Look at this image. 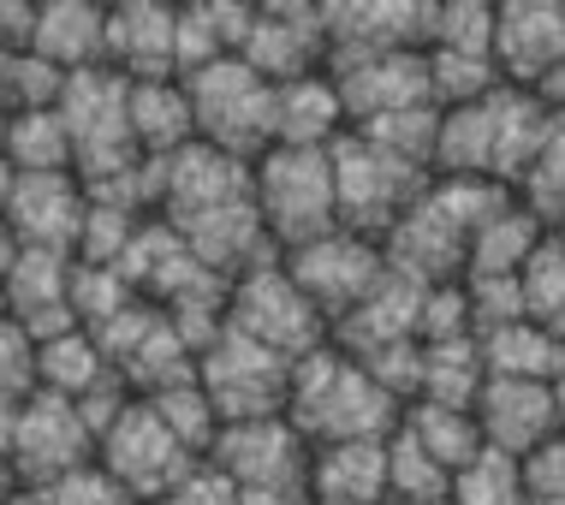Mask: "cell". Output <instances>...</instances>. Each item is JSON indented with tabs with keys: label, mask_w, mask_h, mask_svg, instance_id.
<instances>
[{
	"label": "cell",
	"mask_w": 565,
	"mask_h": 505,
	"mask_svg": "<svg viewBox=\"0 0 565 505\" xmlns=\"http://www.w3.org/2000/svg\"><path fill=\"white\" fill-rule=\"evenodd\" d=\"M286 417L303 428L310 447H340V440H387L405 422V405L345 345H322L292 369Z\"/></svg>",
	"instance_id": "cell-1"
},
{
	"label": "cell",
	"mask_w": 565,
	"mask_h": 505,
	"mask_svg": "<svg viewBox=\"0 0 565 505\" xmlns=\"http://www.w3.org/2000/svg\"><path fill=\"white\" fill-rule=\"evenodd\" d=\"M185 89H191L203 143H215L250 166L268 149H280V84H268L250 60L226 54L215 66H203L196 78H185Z\"/></svg>",
	"instance_id": "cell-2"
},
{
	"label": "cell",
	"mask_w": 565,
	"mask_h": 505,
	"mask_svg": "<svg viewBox=\"0 0 565 505\" xmlns=\"http://www.w3.org/2000/svg\"><path fill=\"white\" fill-rule=\"evenodd\" d=\"M256 208L280 256L340 233V179L333 149H268L256 161Z\"/></svg>",
	"instance_id": "cell-3"
},
{
	"label": "cell",
	"mask_w": 565,
	"mask_h": 505,
	"mask_svg": "<svg viewBox=\"0 0 565 505\" xmlns=\"http://www.w3.org/2000/svg\"><path fill=\"white\" fill-rule=\"evenodd\" d=\"M333 179H340V226L363 238H387L393 226L417 208V196L429 191L435 173L399 161L393 149H381L375 137L345 131L333 143Z\"/></svg>",
	"instance_id": "cell-4"
},
{
	"label": "cell",
	"mask_w": 565,
	"mask_h": 505,
	"mask_svg": "<svg viewBox=\"0 0 565 505\" xmlns=\"http://www.w3.org/2000/svg\"><path fill=\"white\" fill-rule=\"evenodd\" d=\"M7 464L12 487H54L60 476L96 464V428L78 399L42 387L36 399L7 405Z\"/></svg>",
	"instance_id": "cell-5"
},
{
	"label": "cell",
	"mask_w": 565,
	"mask_h": 505,
	"mask_svg": "<svg viewBox=\"0 0 565 505\" xmlns=\"http://www.w3.org/2000/svg\"><path fill=\"white\" fill-rule=\"evenodd\" d=\"M226 321H233L238 333H250L256 345L292 357V363L333 345V321L310 303V292L292 280V268H286L280 256L263 268H250L244 280H233V310H226Z\"/></svg>",
	"instance_id": "cell-6"
},
{
	"label": "cell",
	"mask_w": 565,
	"mask_h": 505,
	"mask_svg": "<svg viewBox=\"0 0 565 505\" xmlns=\"http://www.w3.org/2000/svg\"><path fill=\"white\" fill-rule=\"evenodd\" d=\"M96 464L108 470V476L126 487L137 505H156V499L173 494V487L185 482L191 470L203 464V458H196L185 440H179L173 428L161 422V410L149 405V399H131V405L108 422V434H102Z\"/></svg>",
	"instance_id": "cell-7"
},
{
	"label": "cell",
	"mask_w": 565,
	"mask_h": 505,
	"mask_svg": "<svg viewBox=\"0 0 565 505\" xmlns=\"http://www.w3.org/2000/svg\"><path fill=\"white\" fill-rule=\"evenodd\" d=\"M292 357L256 345L250 333H238L226 321V333L196 357V375H203L209 399L226 422H256V417H286L292 405Z\"/></svg>",
	"instance_id": "cell-8"
},
{
	"label": "cell",
	"mask_w": 565,
	"mask_h": 505,
	"mask_svg": "<svg viewBox=\"0 0 565 505\" xmlns=\"http://www.w3.org/2000/svg\"><path fill=\"white\" fill-rule=\"evenodd\" d=\"M286 268H292V280L310 292V303L322 310L333 327L370 303V292L381 280H387V250H381V238H363V233H328L316 244H303V250L280 256Z\"/></svg>",
	"instance_id": "cell-9"
},
{
	"label": "cell",
	"mask_w": 565,
	"mask_h": 505,
	"mask_svg": "<svg viewBox=\"0 0 565 505\" xmlns=\"http://www.w3.org/2000/svg\"><path fill=\"white\" fill-rule=\"evenodd\" d=\"M328 12V66H351L370 54H429L440 7L411 0H340Z\"/></svg>",
	"instance_id": "cell-10"
},
{
	"label": "cell",
	"mask_w": 565,
	"mask_h": 505,
	"mask_svg": "<svg viewBox=\"0 0 565 505\" xmlns=\"http://www.w3.org/2000/svg\"><path fill=\"white\" fill-rule=\"evenodd\" d=\"M89 226V191L78 173H7V244L78 256Z\"/></svg>",
	"instance_id": "cell-11"
},
{
	"label": "cell",
	"mask_w": 565,
	"mask_h": 505,
	"mask_svg": "<svg viewBox=\"0 0 565 505\" xmlns=\"http://www.w3.org/2000/svg\"><path fill=\"white\" fill-rule=\"evenodd\" d=\"M209 458L238 487H298L310 482L316 447L303 440L292 417H256V422H226Z\"/></svg>",
	"instance_id": "cell-12"
},
{
	"label": "cell",
	"mask_w": 565,
	"mask_h": 505,
	"mask_svg": "<svg viewBox=\"0 0 565 505\" xmlns=\"http://www.w3.org/2000/svg\"><path fill=\"white\" fill-rule=\"evenodd\" d=\"M72 280H78V256L36 250V244H7V303H12L7 321H19L42 345L84 327L78 310H72Z\"/></svg>",
	"instance_id": "cell-13"
},
{
	"label": "cell",
	"mask_w": 565,
	"mask_h": 505,
	"mask_svg": "<svg viewBox=\"0 0 565 505\" xmlns=\"http://www.w3.org/2000/svg\"><path fill=\"white\" fill-rule=\"evenodd\" d=\"M268 84H292L310 72H328V12L303 7V0H280V7H256L250 42L244 54Z\"/></svg>",
	"instance_id": "cell-14"
},
{
	"label": "cell",
	"mask_w": 565,
	"mask_h": 505,
	"mask_svg": "<svg viewBox=\"0 0 565 505\" xmlns=\"http://www.w3.org/2000/svg\"><path fill=\"white\" fill-rule=\"evenodd\" d=\"M333 84L345 96L351 131L375 126V119L411 114V107H435L429 89V54H370V60H351V66H328Z\"/></svg>",
	"instance_id": "cell-15"
},
{
	"label": "cell",
	"mask_w": 565,
	"mask_h": 505,
	"mask_svg": "<svg viewBox=\"0 0 565 505\" xmlns=\"http://www.w3.org/2000/svg\"><path fill=\"white\" fill-rule=\"evenodd\" d=\"M477 422L482 440L494 452H507L524 464L536 447L559 434V405L547 380H507V375H488V387L477 393Z\"/></svg>",
	"instance_id": "cell-16"
},
{
	"label": "cell",
	"mask_w": 565,
	"mask_h": 505,
	"mask_svg": "<svg viewBox=\"0 0 565 505\" xmlns=\"http://www.w3.org/2000/svg\"><path fill=\"white\" fill-rule=\"evenodd\" d=\"M494 66L518 89H536L554 66H565V7L559 0H507L500 7Z\"/></svg>",
	"instance_id": "cell-17"
},
{
	"label": "cell",
	"mask_w": 565,
	"mask_h": 505,
	"mask_svg": "<svg viewBox=\"0 0 565 505\" xmlns=\"http://www.w3.org/2000/svg\"><path fill=\"white\" fill-rule=\"evenodd\" d=\"M108 66L126 72L131 84L179 78V7L131 0L108 12Z\"/></svg>",
	"instance_id": "cell-18"
},
{
	"label": "cell",
	"mask_w": 565,
	"mask_h": 505,
	"mask_svg": "<svg viewBox=\"0 0 565 505\" xmlns=\"http://www.w3.org/2000/svg\"><path fill=\"white\" fill-rule=\"evenodd\" d=\"M387 440L316 447V464H310L316 499L322 505H393V494H387Z\"/></svg>",
	"instance_id": "cell-19"
},
{
	"label": "cell",
	"mask_w": 565,
	"mask_h": 505,
	"mask_svg": "<svg viewBox=\"0 0 565 505\" xmlns=\"http://www.w3.org/2000/svg\"><path fill=\"white\" fill-rule=\"evenodd\" d=\"M547 238H554L547 221L518 196V203H507L477 238H470V273L465 280H518V273L536 262V250Z\"/></svg>",
	"instance_id": "cell-20"
},
{
	"label": "cell",
	"mask_w": 565,
	"mask_h": 505,
	"mask_svg": "<svg viewBox=\"0 0 565 505\" xmlns=\"http://www.w3.org/2000/svg\"><path fill=\"white\" fill-rule=\"evenodd\" d=\"M345 131H351V114L333 72L280 84V149H333Z\"/></svg>",
	"instance_id": "cell-21"
},
{
	"label": "cell",
	"mask_w": 565,
	"mask_h": 505,
	"mask_svg": "<svg viewBox=\"0 0 565 505\" xmlns=\"http://www.w3.org/2000/svg\"><path fill=\"white\" fill-rule=\"evenodd\" d=\"M108 12L114 7H89V0H49L36 24V49L42 60H54L60 72H89L108 66Z\"/></svg>",
	"instance_id": "cell-22"
},
{
	"label": "cell",
	"mask_w": 565,
	"mask_h": 505,
	"mask_svg": "<svg viewBox=\"0 0 565 505\" xmlns=\"http://www.w3.org/2000/svg\"><path fill=\"white\" fill-rule=\"evenodd\" d=\"M131 137L149 161H167L185 143H196V107H191L185 78L131 84Z\"/></svg>",
	"instance_id": "cell-23"
},
{
	"label": "cell",
	"mask_w": 565,
	"mask_h": 505,
	"mask_svg": "<svg viewBox=\"0 0 565 505\" xmlns=\"http://www.w3.org/2000/svg\"><path fill=\"white\" fill-rule=\"evenodd\" d=\"M477 340H482L488 375L547 380V387H554L559 369H565V345L547 327H536V321H507V327H488V333H477Z\"/></svg>",
	"instance_id": "cell-24"
},
{
	"label": "cell",
	"mask_w": 565,
	"mask_h": 505,
	"mask_svg": "<svg viewBox=\"0 0 565 505\" xmlns=\"http://www.w3.org/2000/svg\"><path fill=\"white\" fill-rule=\"evenodd\" d=\"M119 369H114V357L102 351V340L89 327H72V333H60V340L42 345V387L60 393V399H96L102 387H114Z\"/></svg>",
	"instance_id": "cell-25"
},
{
	"label": "cell",
	"mask_w": 565,
	"mask_h": 505,
	"mask_svg": "<svg viewBox=\"0 0 565 505\" xmlns=\"http://www.w3.org/2000/svg\"><path fill=\"white\" fill-rule=\"evenodd\" d=\"M7 173H78V143L60 107L7 114Z\"/></svg>",
	"instance_id": "cell-26"
},
{
	"label": "cell",
	"mask_w": 565,
	"mask_h": 505,
	"mask_svg": "<svg viewBox=\"0 0 565 505\" xmlns=\"http://www.w3.org/2000/svg\"><path fill=\"white\" fill-rule=\"evenodd\" d=\"M387 494L393 505H435V499H452V470L423 447L417 434L399 422L387 440Z\"/></svg>",
	"instance_id": "cell-27"
},
{
	"label": "cell",
	"mask_w": 565,
	"mask_h": 505,
	"mask_svg": "<svg viewBox=\"0 0 565 505\" xmlns=\"http://www.w3.org/2000/svg\"><path fill=\"white\" fill-rule=\"evenodd\" d=\"M405 428L429 447L440 464L452 470H465L470 458H477L488 440H482V422H477V410H458V405H435V399H417V405H405Z\"/></svg>",
	"instance_id": "cell-28"
},
{
	"label": "cell",
	"mask_w": 565,
	"mask_h": 505,
	"mask_svg": "<svg viewBox=\"0 0 565 505\" xmlns=\"http://www.w3.org/2000/svg\"><path fill=\"white\" fill-rule=\"evenodd\" d=\"M488 387V363H482V340H447L429 345V369H423V399L435 405H458V410H477V393Z\"/></svg>",
	"instance_id": "cell-29"
},
{
	"label": "cell",
	"mask_w": 565,
	"mask_h": 505,
	"mask_svg": "<svg viewBox=\"0 0 565 505\" xmlns=\"http://www.w3.org/2000/svg\"><path fill=\"white\" fill-rule=\"evenodd\" d=\"M161 410V422L173 428L179 440L196 452V458H209L215 452V440H221V428H226V417L215 410V399H209V387H203V375H191V380H179V387H167V393H156L149 399Z\"/></svg>",
	"instance_id": "cell-30"
},
{
	"label": "cell",
	"mask_w": 565,
	"mask_h": 505,
	"mask_svg": "<svg viewBox=\"0 0 565 505\" xmlns=\"http://www.w3.org/2000/svg\"><path fill=\"white\" fill-rule=\"evenodd\" d=\"M429 89H435V107H470V101H488L494 89H507L500 66L488 54H452V49H429Z\"/></svg>",
	"instance_id": "cell-31"
},
{
	"label": "cell",
	"mask_w": 565,
	"mask_h": 505,
	"mask_svg": "<svg viewBox=\"0 0 565 505\" xmlns=\"http://www.w3.org/2000/svg\"><path fill=\"white\" fill-rule=\"evenodd\" d=\"M452 505H530L524 464L494 447H482L465 470L452 476Z\"/></svg>",
	"instance_id": "cell-32"
},
{
	"label": "cell",
	"mask_w": 565,
	"mask_h": 505,
	"mask_svg": "<svg viewBox=\"0 0 565 505\" xmlns=\"http://www.w3.org/2000/svg\"><path fill=\"white\" fill-rule=\"evenodd\" d=\"M518 280H524V315L565 345V250L547 238L536 250V262L518 273Z\"/></svg>",
	"instance_id": "cell-33"
},
{
	"label": "cell",
	"mask_w": 565,
	"mask_h": 505,
	"mask_svg": "<svg viewBox=\"0 0 565 505\" xmlns=\"http://www.w3.org/2000/svg\"><path fill=\"white\" fill-rule=\"evenodd\" d=\"M72 72H60L42 54H7V114H49L66 101Z\"/></svg>",
	"instance_id": "cell-34"
},
{
	"label": "cell",
	"mask_w": 565,
	"mask_h": 505,
	"mask_svg": "<svg viewBox=\"0 0 565 505\" xmlns=\"http://www.w3.org/2000/svg\"><path fill=\"white\" fill-rule=\"evenodd\" d=\"M494 30H500V7H482V0H447L440 19H435V49L494 60Z\"/></svg>",
	"instance_id": "cell-35"
},
{
	"label": "cell",
	"mask_w": 565,
	"mask_h": 505,
	"mask_svg": "<svg viewBox=\"0 0 565 505\" xmlns=\"http://www.w3.org/2000/svg\"><path fill=\"white\" fill-rule=\"evenodd\" d=\"M42 393V340L7 321V405H24Z\"/></svg>",
	"instance_id": "cell-36"
},
{
	"label": "cell",
	"mask_w": 565,
	"mask_h": 505,
	"mask_svg": "<svg viewBox=\"0 0 565 505\" xmlns=\"http://www.w3.org/2000/svg\"><path fill=\"white\" fill-rule=\"evenodd\" d=\"M42 494H49V505H137L102 464L72 470V476H60L54 487H42Z\"/></svg>",
	"instance_id": "cell-37"
},
{
	"label": "cell",
	"mask_w": 565,
	"mask_h": 505,
	"mask_svg": "<svg viewBox=\"0 0 565 505\" xmlns=\"http://www.w3.org/2000/svg\"><path fill=\"white\" fill-rule=\"evenodd\" d=\"M156 505H244V487L226 476L215 458H203V464H196L191 476L179 482L167 499H156Z\"/></svg>",
	"instance_id": "cell-38"
},
{
	"label": "cell",
	"mask_w": 565,
	"mask_h": 505,
	"mask_svg": "<svg viewBox=\"0 0 565 505\" xmlns=\"http://www.w3.org/2000/svg\"><path fill=\"white\" fill-rule=\"evenodd\" d=\"M524 487L530 499H565V434H554L547 447L524 458Z\"/></svg>",
	"instance_id": "cell-39"
},
{
	"label": "cell",
	"mask_w": 565,
	"mask_h": 505,
	"mask_svg": "<svg viewBox=\"0 0 565 505\" xmlns=\"http://www.w3.org/2000/svg\"><path fill=\"white\" fill-rule=\"evenodd\" d=\"M244 505H322L310 482L298 487H244Z\"/></svg>",
	"instance_id": "cell-40"
},
{
	"label": "cell",
	"mask_w": 565,
	"mask_h": 505,
	"mask_svg": "<svg viewBox=\"0 0 565 505\" xmlns=\"http://www.w3.org/2000/svg\"><path fill=\"white\" fill-rule=\"evenodd\" d=\"M536 96L547 101V114H565V66H554L547 78L536 84Z\"/></svg>",
	"instance_id": "cell-41"
},
{
	"label": "cell",
	"mask_w": 565,
	"mask_h": 505,
	"mask_svg": "<svg viewBox=\"0 0 565 505\" xmlns=\"http://www.w3.org/2000/svg\"><path fill=\"white\" fill-rule=\"evenodd\" d=\"M7 505H49V494H42V487H12Z\"/></svg>",
	"instance_id": "cell-42"
},
{
	"label": "cell",
	"mask_w": 565,
	"mask_h": 505,
	"mask_svg": "<svg viewBox=\"0 0 565 505\" xmlns=\"http://www.w3.org/2000/svg\"><path fill=\"white\" fill-rule=\"evenodd\" d=\"M554 405H559V434H565V369H559V380H554Z\"/></svg>",
	"instance_id": "cell-43"
},
{
	"label": "cell",
	"mask_w": 565,
	"mask_h": 505,
	"mask_svg": "<svg viewBox=\"0 0 565 505\" xmlns=\"http://www.w3.org/2000/svg\"><path fill=\"white\" fill-rule=\"evenodd\" d=\"M530 505H565V499H530Z\"/></svg>",
	"instance_id": "cell-44"
},
{
	"label": "cell",
	"mask_w": 565,
	"mask_h": 505,
	"mask_svg": "<svg viewBox=\"0 0 565 505\" xmlns=\"http://www.w3.org/2000/svg\"><path fill=\"white\" fill-rule=\"evenodd\" d=\"M554 244H559V250H565V226H559V233H554Z\"/></svg>",
	"instance_id": "cell-45"
},
{
	"label": "cell",
	"mask_w": 565,
	"mask_h": 505,
	"mask_svg": "<svg viewBox=\"0 0 565 505\" xmlns=\"http://www.w3.org/2000/svg\"><path fill=\"white\" fill-rule=\"evenodd\" d=\"M435 505H452V499H435Z\"/></svg>",
	"instance_id": "cell-46"
}]
</instances>
